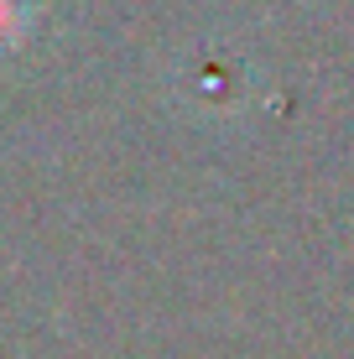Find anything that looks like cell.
Here are the masks:
<instances>
[{
	"label": "cell",
	"mask_w": 354,
	"mask_h": 359,
	"mask_svg": "<svg viewBox=\"0 0 354 359\" xmlns=\"http://www.w3.org/2000/svg\"><path fill=\"white\" fill-rule=\"evenodd\" d=\"M27 21H32L27 0H0V57L21 47V36H27Z\"/></svg>",
	"instance_id": "6da1fadb"
}]
</instances>
